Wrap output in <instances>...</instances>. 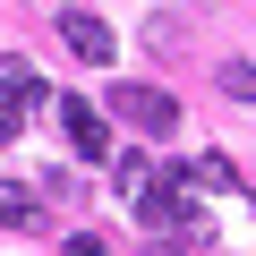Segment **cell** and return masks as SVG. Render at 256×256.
Wrapping results in <instances>:
<instances>
[{"instance_id":"11","label":"cell","mask_w":256,"mask_h":256,"mask_svg":"<svg viewBox=\"0 0 256 256\" xmlns=\"http://www.w3.org/2000/svg\"><path fill=\"white\" fill-rule=\"evenodd\" d=\"M154 256H196V239H188V248H180V239H171V230H162V248H154Z\"/></svg>"},{"instance_id":"2","label":"cell","mask_w":256,"mask_h":256,"mask_svg":"<svg viewBox=\"0 0 256 256\" xmlns=\"http://www.w3.org/2000/svg\"><path fill=\"white\" fill-rule=\"evenodd\" d=\"M111 111L137 128V137H171V128H180V102L162 86H111Z\"/></svg>"},{"instance_id":"8","label":"cell","mask_w":256,"mask_h":256,"mask_svg":"<svg viewBox=\"0 0 256 256\" xmlns=\"http://www.w3.org/2000/svg\"><path fill=\"white\" fill-rule=\"evenodd\" d=\"M111 188L137 196V188H146V162H137V154H111Z\"/></svg>"},{"instance_id":"12","label":"cell","mask_w":256,"mask_h":256,"mask_svg":"<svg viewBox=\"0 0 256 256\" xmlns=\"http://www.w3.org/2000/svg\"><path fill=\"white\" fill-rule=\"evenodd\" d=\"M68 256H102V239H86V230H77V239H68Z\"/></svg>"},{"instance_id":"6","label":"cell","mask_w":256,"mask_h":256,"mask_svg":"<svg viewBox=\"0 0 256 256\" xmlns=\"http://www.w3.org/2000/svg\"><path fill=\"white\" fill-rule=\"evenodd\" d=\"M180 180H188V188H214V196H248V180H239L222 154H196V162H180Z\"/></svg>"},{"instance_id":"10","label":"cell","mask_w":256,"mask_h":256,"mask_svg":"<svg viewBox=\"0 0 256 256\" xmlns=\"http://www.w3.org/2000/svg\"><path fill=\"white\" fill-rule=\"evenodd\" d=\"M18 128H26V120H18L9 102H0V146H18Z\"/></svg>"},{"instance_id":"5","label":"cell","mask_w":256,"mask_h":256,"mask_svg":"<svg viewBox=\"0 0 256 256\" xmlns=\"http://www.w3.org/2000/svg\"><path fill=\"white\" fill-rule=\"evenodd\" d=\"M60 43H68V52H77L86 68H102V60L120 52V43H111V26H102L94 9H60Z\"/></svg>"},{"instance_id":"7","label":"cell","mask_w":256,"mask_h":256,"mask_svg":"<svg viewBox=\"0 0 256 256\" xmlns=\"http://www.w3.org/2000/svg\"><path fill=\"white\" fill-rule=\"evenodd\" d=\"M0 222H9V230H34V188L0 180Z\"/></svg>"},{"instance_id":"3","label":"cell","mask_w":256,"mask_h":256,"mask_svg":"<svg viewBox=\"0 0 256 256\" xmlns=\"http://www.w3.org/2000/svg\"><path fill=\"white\" fill-rule=\"evenodd\" d=\"M60 128H68V146L86 154V162H111L120 146H111V120L94 111V102H77V94H60Z\"/></svg>"},{"instance_id":"1","label":"cell","mask_w":256,"mask_h":256,"mask_svg":"<svg viewBox=\"0 0 256 256\" xmlns=\"http://www.w3.org/2000/svg\"><path fill=\"white\" fill-rule=\"evenodd\" d=\"M137 222H146V230H180V222L196 230L205 214L188 205V180H180V171H162V180H146V188H137Z\"/></svg>"},{"instance_id":"4","label":"cell","mask_w":256,"mask_h":256,"mask_svg":"<svg viewBox=\"0 0 256 256\" xmlns=\"http://www.w3.org/2000/svg\"><path fill=\"white\" fill-rule=\"evenodd\" d=\"M0 102H9V111H18V120H26V111H43V102H52V86H43V68H34V60H26V52H0Z\"/></svg>"},{"instance_id":"9","label":"cell","mask_w":256,"mask_h":256,"mask_svg":"<svg viewBox=\"0 0 256 256\" xmlns=\"http://www.w3.org/2000/svg\"><path fill=\"white\" fill-rule=\"evenodd\" d=\"M222 94H230V102H256V68L230 60V68H222Z\"/></svg>"}]
</instances>
